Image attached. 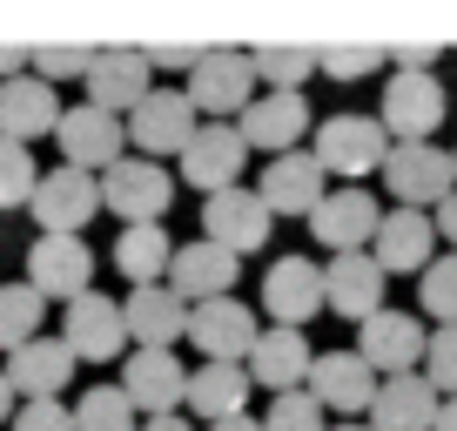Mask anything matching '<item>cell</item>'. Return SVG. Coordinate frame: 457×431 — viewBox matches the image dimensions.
Returning a JSON list of instances; mask_svg holds the SVG:
<instances>
[{
  "label": "cell",
  "instance_id": "obj_1",
  "mask_svg": "<svg viewBox=\"0 0 457 431\" xmlns=\"http://www.w3.org/2000/svg\"><path fill=\"white\" fill-rule=\"evenodd\" d=\"M310 156L323 162V175H343V189H363V175L384 169L390 135L377 115H329V122H316Z\"/></svg>",
  "mask_w": 457,
  "mask_h": 431
},
{
  "label": "cell",
  "instance_id": "obj_2",
  "mask_svg": "<svg viewBox=\"0 0 457 431\" xmlns=\"http://www.w3.org/2000/svg\"><path fill=\"white\" fill-rule=\"evenodd\" d=\"M377 175L390 182L397 209H424V216L457 189L451 148H437V142H390V156H384V169H377Z\"/></svg>",
  "mask_w": 457,
  "mask_h": 431
},
{
  "label": "cell",
  "instance_id": "obj_3",
  "mask_svg": "<svg viewBox=\"0 0 457 431\" xmlns=\"http://www.w3.org/2000/svg\"><path fill=\"white\" fill-rule=\"evenodd\" d=\"M54 142H61V169H81V175H108L114 162L129 156V122L121 115H101V108H61L54 122Z\"/></svg>",
  "mask_w": 457,
  "mask_h": 431
},
{
  "label": "cell",
  "instance_id": "obj_4",
  "mask_svg": "<svg viewBox=\"0 0 457 431\" xmlns=\"http://www.w3.org/2000/svg\"><path fill=\"white\" fill-rule=\"evenodd\" d=\"M169 202H175V175L162 169V162H148V156H121L108 175H101V209L121 216L129 230L135 223H162Z\"/></svg>",
  "mask_w": 457,
  "mask_h": 431
},
{
  "label": "cell",
  "instance_id": "obj_5",
  "mask_svg": "<svg viewBox=\"0 0 457 431\" xmlns=\"http://www.w3.org/2000/svg\"><path fill=\"white\" fill-rule=\"evenodd\" d=\"M444 81L437 74H417V68H397L384 81V108H377V122H384L390 142H430V135L444 129Z\"/></svg>",
  "mask_w": 457,
  "mask_h": 431
},
{
  "label": "cell",
  "instance_id": "obj_6",
  "mask_svg": "<svg viewBox=\"0 0 457 431\" xmlns=\"http://www.w3.org/2000/svg\"><path fill=\"white\" fill-rule=\"evenodd\" d=\"M188 108L195 115H243L249 101H256V68H249L243 47H209V55L195 61V74H188Z\"/></svg>",
  "mask_w": 457,
  "mask_h": 431
},
{
  "label": "cell",
  "instance_id": "obj_7",
  "mask_svg": "<svg viewBox=\"0 0 457 431\" xmlns=\"http://www.w3.org/2000/svg\"><path fill=\"white\" fill-rule=\"evenodd\" d=\"M256 310L243 297H209V303H188V344L202 351V364H243L249 344H256Z\"/></svg>",
  "mask_w": 457,
  "mask_h": 431
},
{
  "label": "cell",
  "instance_id": "obj_8",
  "mask_svg": "<svg viewBox=\"0 0 457 431\" xmlns=\"http://www.w3.org/2000/svg\"><path fill=\"white\" fill-rule=\"evenodd\" d=\"M148 95H155V68H148L142 47H95V68H87V108L129 122Z\"/></svg>",
  "mask_w": 457,
  "mask_h": 431
},
{
  "label": "cell",
  "instance_id": "obj_9",
  "mask_svg": "<svg viewBox=\"0 0 457 431\" xmlns=\"http://www.w3.org/2000/svg\"><path fill=\"white\" fill-rule=\"evenodd\" d=\"M195 129H202V115L188 108L182 88H155V95L129 115V156H148V162L182 156V148L195 142Z\"/></svg>",
  "mask_w": 457,
  "mask_h": 431
},
{
  "label": "cell",
  "instance_id": "obj_10",
  "mask_svg": "<svg viewBox=\"0 0 457 431\" xmlns=\"http://www.w3.org/2000/svg\"><path fill=\"white\" fill-rule=\"evenodd\" d=\"M61 344L74 351V364H108V358H129V324H121V303L87 290L61 310Z\"/></svg>",
  "mask_w": 457,
  "mask_h": 431
},
{
  "label": "cell",
  "instance_id": "obj_11",
  "mask_svg": "<svg viewBox=\"0 0 457 431\" xmlns=\"http://www.w3.org/2000/svg\"><path fill=\"white\" fill-rule=\"evenodd\" d=\"M182 175L195 196H222V189H243V162H249V142L236 135V122H202L195 142L182 148Z\"/></svg>",
  "mask_w": 457,
  "mask_h": 431
},
{
  "label": "cell",
  "instance_id": "obj_12",
  "mask_svg": "<svg viewBox=\"0 0 457 431\" xmlns=\"http://www.w3.org/2000/svg\"><path fill=\"white\" fill-rule=\"evenodd\" d=\"M270 230H276V216L262 209V196L249 182L222 189V196H202V236L222 243L228 257H256V249L270 243Z\"/></svg>",
  "mask_w": 457,
  "mask_h": 431
},
{
  "label": "cell",
  "instance_id": "obj_13",
  "mask_svg": "<svg viewBox=\"0 0 457 431\" xmlns=\"http://www.w3.org/2000/svg\"><path fill=\"white\" fill-rule=\"evenodd\" d=\"M34 223H41V236H81L87 223H95L101 209V175H81V169H47L41 182H34Z\"/></svg>",
  "mask_w": 457,
  "mask_h": 431
},
{
  "label": "cell",
  "instance_id": "obj_14",
  "mask_svg": "<svg viewBox=\"0 0 457 431\" xmlns=\"http://www.w3.org/2000/svg\"><path fill=\"white\" fill-rule=\"evenodd\" d=\"M424 337L430 331L417 324L411 310H390V303H384L370 324H357V344H350V351H357L377 377H403V371H424Z\"/></svg>",
  "mask_w": 457,
  "mask_h": 431
},
{
  "label": "cell",
  "instance_id": "obj_15",
  "mask_svg": "<svg viewBox=\"0 0 457 431\" xmlns=\"http://www.w3.org/2000/svg\"><path fill=\"white\" fill-rule=\"evenodd\" d=\"M377 385L384 377L370 371V364L357 358V351H316V364H310V398L323 404V411H337L343 425L350 418H370V398H377Z\"/></svg>",
  "mask_w": 457,
  "mask_h": 431
},
{
  "label": "cell",
  "instance_id": "obj_16",
  "mask_svg": "<svg viewBox=\"0 0 457 431\" xmlns=\"http://www.w3.org/2000/svg\"><path fill=\"white\" fill-rule=\"evenodd\" d=\"M121 398L135 404V418H175L188 398V364L175 351H129L121 364Z\"/></svg>",
  "mask_w": 457,
  "mask_h": 431
},
{
  "label": "cell",
  "instance_id": "obj_17",
  "mask_svg": "<svg viewBox=\"0 0 457 431\" xmlns=\"http://www.w3.org/2000/svg\"><path fill=\"white\" fill-rule=\"evenodd\" d=\"M28 283L41 290L47 303H74L95 290V249L81 243V236H34L28 249Z\"/></svg>",
  "mask_w": 457,
  "mask_h": 431
},
{
  "label": "cell",
  "instance_id": "obj_18",
  "mask_svg": "<svg viewBox=\"0 0 457 431\" xmlns=\"http://www.w3.org/2000/svg\"><path fill=\"white\" fill-rule=\"evenodd\" d=\"M384 290H390V276L377 270L370 249H350V257L323 263V310L350 317V324H370V317L384 310Z\"/></svg>",
  "mask_w": 457,
  "mask_h": 431
},
{
  "label": "cell",
  "instance_id": "obj_19",
  "mask_svg": "<svg viewBox=\"0 0 457 431\" xmlns=\"http://www.w3.org/2000/svg\"><path fill=\"white\" fill-rule=\"evenodd\" d=\"M370 257L384 276H424L437 263V223L424 209H390L370 236Z\"/></svg>",
  "mask_w": 457,
  "mask_h": 431
},
{
  "label": "cell",
  "instance_id": "obj_20",
  "mask_svg": "<svg viewBox=\"0 0 457 431\" xmlns=\"http://www.w3.org/2000/svg\"><path fill=\"white\" fill-rule=\"evenodd\" d=\"M256 196H262L270 216H303V223H310L316 202L329 196V175H323V162H316L310 148H289V156H276L270 169H262Z\"/></svg>",
  "mask_w": 457,
  "mask_h": 431
},
{
  "label": "cell",
  "instance_id": "obj_21",
  "mask_svg": "<svg viewBox=\"0 0 457 431\" xmlns=\"http://www.w3.org/2000/svg\"><path fill=\"white\" fill-rule=\"evenodd\" d=\"M262 310L283 331H303L316 310H323V263L310 257H276L270 276H262Z\"/></svg>",
  "mask_w": 457,
  "mask_h": 431
},
{
  "label": "cell",
  "instance_id": "obj_22",
  "mask_svg": "<svg viewBox=\"0 0 457 431\" xmlns=\"http://www.w3.org/2000/svg\"><path fill=\"white\" fill-rule=\"evenodd\" d=\"M377 223H384V209H377L370 189H329V196L316 202V216H310V236L329 257H350V249H363L377 236Z\"/></svg>",
  "mask_w": 457,
  "mask_h": 431
},
{
  "label": "cell",
  "instance_id": "obj_23",
  "mask_svg": "<svg viewBox=\"0 0 457 431\" xmlns=\"http://www.w3.org/2000/svg\"><path fill=\"white\" fill-rule=\"evenodd\" d=\"M310 364H316V351H310V337L303 331H283V324H270V331H256V344H249V358H243V371H249V385H262V391H303L310 385Z\"/></svg>",
  "mask_w": 457,
  "mask_h": 431
},
{
  "label": "cell",
  "instance_id": "obj_24",
  "mask_svg": "<svg viewBox=\"0 0 457 431\" xmlns=\"http://www.w3.org/2000/svg\"><path fill=\"white\" fill-rule=\"evenodd\" d=\"M121 324H129V344L135 351H175L188 331V303L175 297L169 283H142L121 297Z\"/></svg>",
  "mask_w": 457,
  "mask_h": 431
},
{
  "label": "cell",
  "instance_id": "obj_25",
  "mask_svg": "<svg viewBox=\"0 0 457 431\" xmlns=\"http://www.w3.org/2000/svg\"><path fill=\"white\" fill-rule=\"evenodd\" d=\"M236 135L276 162V156H289V148L310 135V101L303 95H256L243 115H236Z\"/></svg>",
  "mask_w": 457,
  "mask_h": 431
},
{
  "label": "cell",
  "instance_id": "obj_26",
  "mask_svg": "<svg viewBox=\"0 0 457 431\" xmlns=\"http://www.w3.org/2000/svg\"><path fill=\"white\" fill-rule=\"evenodd\" d=\"M236 270H243V257H228L222 243H209V236H195V243H175V263H169V290L182 303H209V297H236Z\"/></svg>",
  "mask_w": 457,
  "mask_h": 431
},
{
  "label": "cell",
  "instance_id": "obj_27",
  "mask_svg": "<svg viewBox=\"0 0 457 431\" xmlns=\"http://www.w3.org/2000/svg\"><path fill=\"white\" fill-rule=\"evenodd\" d=\"M7 385H14L21 404L61 398V391L74 385V351L61 344V337H34V344H21L14 358H7Z\"/></svg>",
  "mask_w": 457,
  "mask_h": 431
},
{
  "label": "cell",
  "instance_id": "obj_28",
  "mask_svg": "<svg viewBox=\"0 0 457 431\" xmlns=\"http://www.w3.org/2000/svg\"><path fill=\"white\" fill-rule=\"evenodd\" d=\"M61 122V101L54 88L41 81V74H14V81H0V142H41V135H54Z\"/></svg>",
  "mask_w": 457,
  "mask_h": 431
},
{
  "label": "cell",
  "instance_id": "obj_29",
  "mask_svg": "<svg viewBox=\"0 0 457 431\" xmlns=\"http://www.w3.org/2000/svg\"><path fill=\"white\" fill-rule=\"evenodd\" d=\"M437 404L444 398L430 391L424 371H403V377H384V385H377L363 425H370V431H430V425H437Z\"/></svg>",
  "mask_w": 457,
  "mask_h": 431
},
{
  "label": "cell",
  "instance_id": "obj_30",
  "mask_svg": "<svg viewBox=\"0 0 457 431\" xmlns=\"http://www.w3.org/2000/svg\"><path fill=\"white\" fill-rule=\"evenodd\" d=\"M249 371L243 364H195L188 371V411L202 418V425H222V418H243V404H249Z\"/></svg>",
  "mask_w": 457,
  "mask_h": 431
},
{
  "label": "cell",
  "instance_id": "obj_31",
  "mask_svg": "<svg viewBox=\"0 0 457 431\" xmlns=\"http://www.w3.org/2000/svg\"><path fill=\"white\" fill-rule=\"evenodd\" d=\"M169 263H175V243H169L162 223H135V230H121V243H114V270L129 276L135 290L169 283Z\"/></svg>",
  "mask_w": 457,
  "mask_h": 431
},
{
  "label": "cell",
  "instance_id": "obj_32",
  "mask_svg": "<svg viewBox=\"0 0 457 431\" xmlns=\"http://www.w3.org/2000/svg\"><path fill=\"white\" fill-rule=\"evenodd\" d=\"M41 317H47V297L34 283H0V351L14 358L21 344L41 337Z\"/></svg>",
  "mask_w": 457,
  "mask_h": 431
},
{
  "label": "cell",
  "instance_id": "obj_33",
  "mask_svg": "<svg viewBox=\"0 0 457 431\" xmlns=\"http://www.w3.org/2000/svg\"><path fill=\"white\" fill-rule=\"evenodd\" d=\"M249 68H256V81H270V95H303V81L316 74V47L256 41V47H249Z\"/></svg>",
  "mask_w": 457,
  "mask_h": 431
},
{
  "label": "cell",
  "instance_id": "obj_34",
  "mask_svg": "<svg viewBox=\"0 0 457 431\" xmlns=\"http://www.w3.org/2000/svg\"><path fill=\"white\" fill-rule=\"evenodd\" d=\"M68 411H74V431H142V418H135V404L121 398V385L81 391Z\"/></svg>",
  "mask_w": 457,
  "mask_h": 431
},
{
  "label": "cell",
  "instance_id": "obj_35",
  "mask_svg": "<svg viewBox=\"0 0 457 431\" xmlns=\"http://www.w3.org/2000/svg\"><path fill=\"white\" fill-rule=\"evenodd\" d=\"M87 68H95V47H74V41H41V47H28V74H41L47 88H54V81H74V74L87 81Z\"/></svg>",
  "mask_w": 457,
  "mask_h": 431
},
{
  "label": "cell",
  "instance_id": "obj_36",
  "mask_svg": "<svg viewBox=\"0 0 457 431\" xmlns=\"http://www.w3.org/2000/svg\"><path fill=\"white\" fill-rule=\"evenodd\" d=\"M417 303H424V317H437V324H457V257L451 249L417 276Z\"/></svg>",
  "mask_w": 457,
  "mask_h": 431
},
{
  "label": "cell",
  "instance_id": "obj_37",
  "mask_svg": "<svg viewBox=\"0 0 457 431\" xmlns=\"http://www.w3.org/2000/svg\"><path fill=\"white\" fill-rule=\"evenodd\" d=\"M390 61V47H370V41H337V47H316V68L329 74V81H363L370 68H384Z\"/></svg>",
  "mask_w": 457,
  "mask_h": 431
},
{
  "label": "cell",
  "instance_id": "obj_38",
  "mask_svg": "<svg viewBox=\"0 0 457 431\" xmlns=\"http://www.w3.org/2000/svg\"><path fill=\"white\" fill-rule=\"evenodd\" d=\"M34 182H41V169H34V148L0 142V209H21V202H34Z\"/></svg>",
  "mask_w": 457,
  "mask_h": 431
},
{
  "label": "cell",
  "instance_id": "obj_39",
  "mask_svg": "<svg viewBox=\"0 0 457 431\" xmlns=\"http://www.w3.org/2000/svg\"><path fill=\"white\" fill-rule=\"evenodd\" d=\"M424 377L437 398H457V324H437L424 337Z\"/></svg>",
  "mask_w": 457,
  "mask_h": 431
},
{
  "label": "cell",
  "instance_id": "obj_40",
  "mask_svg": "<svg viewBox=\"0 0 457 431\" xmlns=\"http://www.w3.org/2000/svg\"><path fill=\"white\" fill-rule=\"evenodd\" d=\"M262 431H329L323 404L310 398V391H283V398L270 404V418H262Z\"/></svg>",
  "mask_w": 457,
  "mask_h": 431
},
{
  "label": "cell",
  "instance_id": "obj_41",
  "mask_svg": "<svg viewBox=\"0 0 457 431\" xmlns=\"http://www.w3.org/2000/svg\"><path fill=\"white\" fill-rule=\"evenodd\" d=\"M7 431H74V411H68L61 398H47V404H21Z\"/></svg>",
  "mask_w": 457,
  "mask_h": 431
},
{
  "label": "cell",
  "instance_id": "obj_42",
  "mask_svg": "<svg viewBox=\"0 0 457 431\" xmlns=\"http://www.w3.org/2000/svg\"><path fill=\"white\" fill-rule=\"evenodd\" d=\"M142 55H148V68H182V74H195V61L209 55V47H195V41H148Z\"/></svg>",
  "mask_w": 457,
  "mask_h": 431
},
{
  "label": "cell",
  "instance_id": "obj_43",
  "mask_svg": "<svg viewBox=\"0 0 457 431\" xmlns=\"http://www.w3.org/2000/svg\"><path fill=\"white\" fill-rule=\"evenodd\" d=\"M444 47L437 41H403V47H390V61H397V68H417V74H430V61H437Z\"/></svg>",
  "mask_w": 457,
  "mask_h": 431
},
{
  "label": "cell",
  "instance_id": "obj_44",
  "mask_svg": "<svg viewBox=\"0 0 457 431\" xmlns=\"http://www.w3.org/2000/svg\"><path fill=\"white\" fill-rule=\"evenodd\" d=\"M430 223H437V236L451 243V257H457V189H451V196L437 202V209H430Z\"/></svg>",
  "mask_w": 457,
  "mask_h": 431
},
{
  "label": "cell",
  "instance_id": "obj_45",
  "mask_svg": "<svg viewBox=\"0 0 457 431\" xmlns=\"http://www.w3.org/2000/svg\"><path fill=\"white\" fill-rule=\"evenodd\" d=\"M14 74H28V47H7V41H0V81H14Z\"/></svg>",
  "mask_w": 457,
  "mask_h": 431
},
{
  "label": "cell",
  "instance_id": "obj_46",
  "mask_svg": "<svg viewBox=\"0 0 457 431\" xmlns=\"http://www.w3.org/2000/svg\"><path fill=\"white\" fill-rule=\"evenodd\" d=\"M14 411H21V398H14V385H7V371H0V425H14Z\"/></svg>",
  "mask_w": 457,
  "mask_h": 431
},
{
  "label": "cell",
  "instance_id": "obj_47",
  "mask_svg": "<svg viewBox=\"0 0 457 431\" xmlns=\"http://www.w3.org/2000/svg\"><path fill=\"white\" fill-rule=\"evenodd\" d=\"M142 431H195V425H188V418L175 411V418H142Z\"/></svg>",
  "mask_w": 457,
  "mask_h": 431
},
{
  "label": "cell",
  "instance_id": "obj_48",
  "mask_svg": "<svg viewBox=\"0 0 457 431\" xmlns=\"http://www.w3.org/2000/svg\"><path fill=\"white\" fill-rule=\"evenodd\" d=\"M202 431H262V425H256V418L243 411V418H222V425H202Z\"/></svg>",
  "mask_w": 457,
  "mask_h": 431
},
{
  "label": "cell",
  "instance_id": "obj_49",
  "mask_svg": "<svg viewBox=\"0 0 457 431\" xmlns=\"http://www.w3.org/2000/svg\"><path fill=\"white\" fill-rule=\"evenodd\" d=\"M430 431H457V398H444V404H437V425H430Z\"/></svg>",
  "mask_w": 457,
  "mask_h": 431
},
{
  "label": "cell",
  "instance_id": "obj_50",
  "mask_svg": "<svg viewBox=\"0 0 457 431\" xmlns=\"http://www.w3.org/2000/svg\"><path fill=\"white\" fill-rule=\"evenodd\" d=\"M329 431H370V425H363V418H350V425H329Z\"/></svg>",
  "mask_w": 457,
  "mask_h": 431
},
{
  "label": "cell",
  "instance_id": "obj_51",
  "mask_svg": "<svg viewBox=\"0 0 457 431\" xmlns=\"http://www.w3.org/2000/svg\"><path fill=\"white\" fill-rule=\"evenodd\" d=\"M451 169H457V148H451Z\"/></svg>",
  "mask_w": 457,
  "mask_h": 431
}]
</instances>
